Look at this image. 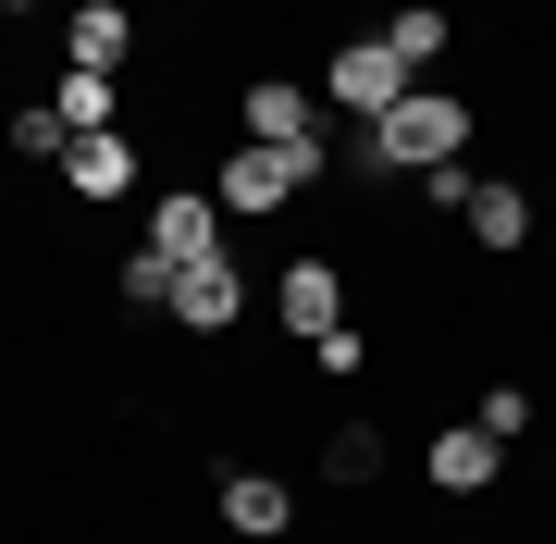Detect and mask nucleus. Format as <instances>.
Masks as SVG:
<instances>
[{"mask_svg": "<svg viewBox=\"0 0 556 544\" xmlns=\"http://www.w3.org/2000/svg\"><path fill=\"white\" fill-rule=\"evenodd\" d=\"M358 162L383 174H433V162H470V100H445V87H408L383 124H358Z\"/></svg>", "mask_w": 556, "mask_h": 544, "instance_id": "f257e3e1", "label": "nucleus"}, {"mask_svg": "<svg viewBox=\"0 0 556 544\" xmlns=\"http://www.w3.org/2000/svg\"><path fill=\"white\" fill-rule=\"evenodd\" d=\"M408 87H420V75H408V62L383 50V38H346L334 62H321V100H334L346 124H383V112L408 100Z\"/></svg>", "mask_w": 556, "mask_h": 544, "instance_id": "f03ea898", "label": "nucleus"}, {"mask_svg": "<svg viewBox=\"0 0 556 544\" xmlns=\"http://www.w3.org/2000/svg\"><path fill=\"white\" fill-rule=\"evenodd\" d=\"M309 174H321V149H260V137H248V149H236V162H223V174H211V199H223V211H236V223H260V211H285V199H298V186H309Z\"/></svg>", "mask_w": 556, "mask_h": 544, "instance_id": "7ed1b4c3", "label": "nucleus"}, {"mask_svg": "<svg viewBox=\"0 0 556 544\" xmlns=\"http://www.w3.org/2000/svg\"><path fill=\"white\" fill-rule=\"evenodd\" d=\"M149 248H161V261H223V199H211V186H161V199H149Z\"/></svg>", "mask_w": 556, "mask_h": 544, "instance_id": "20e7f679", "label": "nucleus"}, {"mask_svg": "<svg viewBox=\"0 0 556 544\" xmlns=\"http://www.w3.org/2000/svg\"><path fill=\"white\" fill-rule=\"evenodd\" d=\"M248 137L260 149H321V100L298 75H248Z\"/></svg>", "mask_w": 556, "mask_h": 544, "instance_id": "39448f33", "label": "nucleus"}, {"mask_svg": "<svg viewBox=\"0 0 556 544\" xmlns=\"http://www.w3.org/2000/svg\"><path fill=\"white\" fill-rule=\"evenodd\" d=\"M273 309H285V334H298V346H321V334L346 322V273H334V261H298V273L273 284Z\"/></svg>", "mask_w": 556, "mask_h": 544, "instance_id": "423d86ee", "label": "nucleus"}, {"mask_svg": "<svg viewBox=\"0 0 556 544\" xmlns=\"http://www.w3.org/2000/svg\"><path fill=\"white\" fill-rule=\"evenodd\" d=\"M236 309H248V273H236V261H186V273H174V322H186V334H223Z\"/></svg>", "mask_w": 556, "mask_h": 544, "instance_id": "0eeeda50", "label": "nucleus"}, {"mask_svg": "<svg viewBox=\"0 0 556 544\" xmlns=\"http://www.w3.org/2000/svg\"><path fill=\"white\" fill-rule=\"evenodd\" d=\"M420 470H433V483H445V495H482V483H495V470H507V445H495V433H482V421H470V433H457V421H445V433H433V458H420Z\"/></svg>", "mask_w": 556, "mask_h": 544, "instance_id": "6e6552de", "label": "nucleus"}, {"mask_svg": "<svg viewBox=\"0 0 556 544\" xmlns=\"http://www.w3.org/2000/svg\"><path fill=\"white\" fill-rule=\"evenodd\" d=\"M223 520H236L248 544H273L285 520H298V495H285V483H273V470H223Z\"/></svg>", "mask_w": 556, "mask_h": 544, "instance_id": "1a4fd4ad", "label": "nucleus"}, {"mask_svg": "<svg viewBox=\"0 0 556 544\" xmlns=\"http://www.w3.org/2000/svg\"><path fill=\"white\" fill-rule=\"evenodd\" d=\"M457 223H470V236L495 248V261H507V248H532V199H519L507 174H482V186H470V211H457Z\"/></svg>", "mask_w": 556, "mask_h": 544, "instance_id": "9d476101", "label": "nucleus"}, {"mask_svg": "<svg viewBox=\"0 0 556 544\" xmlns=\"http://www.w3.org/2000/svg\"><path fill=\"white\" fill-rule=\"evenodd\" d=\"M124 50H137V13L124 0H75V62L87 75H124Z\"/></svg>", "mask_w": 556, "mask_h": 544, "instance_id": "9b49d317", "label": "nucleus"}, {"mask_svg": "<svg viewBox=\"0 0 556 544\" xmlns=\"http://www.w3.org/2000/svg\"><path fill=\"white\" fill-rule=\"evenodd\" d=\"M62 174H75V199H124V186H137V149H124V137H75Z\"/></svg>", "mask_w": 556, "mask_h": 544, "instance_id": "f8f14e48", "label": "nucleus"}, {"mask_svg": "<svg viewBox=\"0 0 556 544\" xmlns=\"http://www.w3.org/2000/svg\"><path fill=\"white\" fill-rule=\"evenodd\" d=\"M112 100H124V87H112V75H87V62H75V75H62V100H50V112L75 124V137H112Z\"/></svg>", "mask_w": 556, "mask_h": 544, "instance_id": "ddd939ff", "label": "nucleus"}, {"mask_svg": "<svg viewBox=\"0 0 556 544\" xmlns=\"http://www.w3.org/2000/svg\"><path fill=\"white\" fill-rule=\"evenodd\" d=\"M383 50H396L408 75H433V62H445V13H433V0H408V13L383 25Z\"/></svg>", "mask_w": 556, "mask_h": 544, "instance_id": "4468645a", "label": "nucleus"}, {"mask_svg": "<svg viewBox=\"0 0 556 544\" xmlns=\"http://www.w3.org/2000/svg\"><path fill=\"white\" fill-rule=\"evenodd\" d=\"M321 470H334V483L358 495V483H371V470H383V433H371V421H346L334 445H321Z\"/></svg>", "mask_w": 556, "mask_h": 544, "instance_id": "2eb2a0df", "label": "nucleus"}, {"mask_svg": "<svg viewBox=\"0 0 556 544\" xmlns=\"http://www.w3.org/2000/svg\"><path fill=\"white\" fill-rule=\"evenodd\" d=\"M13 149H25V162H62V149H75V124L38 100V112H13Z\"/></svg>", "mask_w": 556, "mask_h": 544, "instance_id": "dca6fc26", "label": "nucleus"}, {"mask_svg": "<svg viewBox=\"0 0 556 544\" xmlns=\"http://www.w3.org/2000/svg\"><path fill=\"white\" fill-rule=\"evenodd\" d=\"M124 298H137V309H174V261H161V248H137V261H124Z\"/></svg>", "mask_w": 556, "mask_h": 544, "instance_id": "f3484780", "label": "nucleus"}, {"mask_svg": "<svg viewBox=\"0 0 556 544\" xmlns=\"http://www.w3.org/2000/svg\"><path fill=\"white\" fill-rule=\"evenodd\" d=\"M482 433L519 445V433H532V396H519V383H495V396H482Z\"/></svg>", "mask_w": 556, "mask_h": 544, "instance_id": "a211bd4d", "label": "nucleus"}, {"mask_svg": "<svg viewBox=\"0 0 556 544\" xmlns=\"http://www.w3.org/2000/svg\"><path fill=\"white\" fill-rule=\"evenodd\" d=\"M470 186H482L470 162H433V174H420V199H433V211H470Z\"/></svg>", "mask_w": 556, "mask_h": 544, "instance_id": "6ab92c4d", "label": "nucleus"}, {"mask_svg": "<svg viewBox=\"0 0 556 544\" xmlns=\"http://www.w3.org/2000/svg\"><path fill=\"white\" fill-rule=\"evenodd\" d=\"M0 13H38V0H0Z\"/></svg>", "mask_w": 556, "mask_h": 544, "instance_id": "aec40b11", "label": "nucleus"}]
</instances>
